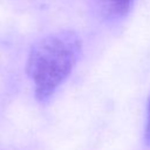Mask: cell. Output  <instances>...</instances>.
Masks as SVG:
<instances>
[{"label":"cell","mask_w":150,"mask_h":150,"mask_svg":"<svg viewBox=\"0 0 150 150\" xmlns=\"http://www.w3.org/2000/svg\"><path fill=\"white\" fill-rule=\"evenodd\" d=\"M102 1L104 2L105 7L112 15L122 16L130 11L135 0H102Z\"/></svg>","instance_id":"cell-2"},{"label":"cell","mask_w":150,"mask_h":150,"mask_svg":"<svg viewBox=\"0 0 150 150\" xmlns=\"http://www.w3.org/2000/svg\"><path fill=\"white\" fill-rule=\"evenodd\" d=\"M145 130H144V138L148 145H150V98L148 102V109H146V121H145Z\"/></svg>","instance_id":"cell-3"},{"label":"cell","mask_w":150,"mask_h":150,"mask_svg":"<svg viewBox=\"0 0 150 150\" xmlns=\"http://www.w3.org/2000/svg\"><path fill=\"white\" fill-rule=\"evenodd\" d=\"M82 43L73 30H59L40 39L32 47L27 74L39 101L45 102L66 81L80 59Z\"/></svg>","instance_id":"cell-1"}]
</instances>
